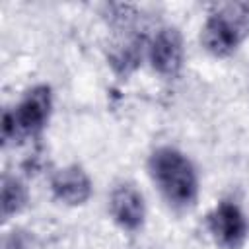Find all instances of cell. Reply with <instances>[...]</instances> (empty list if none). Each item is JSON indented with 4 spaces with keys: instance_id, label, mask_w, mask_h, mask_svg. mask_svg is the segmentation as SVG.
Wrapping results in <instances>:
<instances>
[{
    "instance_id": "cell-1",
    "label": "cell",
    "mask_w": 249,
    "mask_h": 249,
    "mask_svg": "<svg viewBox=\"0 0 249 249\" xmlns=\"http://www.w3.org/2000/svg\"><path fill=\"white\" fill-rule=\"evenodd\" d=\"M148 173L165 202L187 212L198 200V175L193 161L175 146H158L148 158Z\"/></svg>"
},
{
    "instance_id": "cell-2",
    "label": "cell",
    "mask_w": 249,
    "mask_h": 249,
    "mask_svg": "<svg viewBox=\"0 0 249 249\" xmlns=\"http://www.w3.org/2000/svg\"><path fill=\"white\" fill-rule=\"evenodd\" d=\"M249 37V2L220 4L200 29V43L212 56L233 54Z\"/></svg>"
},
{
    "instance_id": "cell-3",
    "label": "cell",
    "mask_w": 249,
    "mask_h": 249,
    "mask_svg": "<svg viewBox=\"0 0 249 249\" xmlns=\"http://www.w3.org/2000/svg\"><path fill=\"white\" fill-rule=\"evenodd\" d=\"M53 113V89L47 84L29 88L14 109H8L2 117V140L4 144L39 136Z\"/></svg>"
},
{
    "instance_id": "cell-4",
    "label": "cell",
    "mask_w": 249,
    "mask_h": 249,
    "mask_svg": "<svg viewBox=\"0 0 249 249\" xmlns=\"http://www.w3.org/2000/svg\"><path fill=\"white\" fill-rule=\"evenodd\" d=\"M148 60L161 78L179 76L185 64V41L175 25H161L148 41Z\"/></svg>"
},
{
    "instance_id": "cell-5",
    "label": "cell",
    "mask_w": 249,
    "mask_h": 249,
    "mask_svg": "<svg viewBox=\"0 0 249 249\" xmlns=\"http://www.w3.org/2000/svg\"><path fill=\"white\" fill-rule=\"evenodd\" d=\"M210 237L220 249H241L247 239V220L231 200H220L206 216Z\"/></svg>"
},
{
    "instance_id": "cell-6",
    "label": "cell",
    "mask_w": 249,
    "mask_h": 249,
    "mask_svg": "<svg viewBox=\"0 0 249 249\" xmlns=\"http://www.w3.org/2000/svg\"><path fill=\"white\" fill-rule=\"evenodd\" d=\"M109 214L124 231H138L146 220V202L132 183H119L109 195Z\"/></svg>"
},
{
    "instance_id": "cell-7",
    "label": "cell",
    "mask_w": 249,
    "mask_h": 249,
    "mask_svg": "<svg viewBox=\"0 0 249 249\" xmlns=\"http://www.w3.org/2000/svg\"><path fill=\"white\" fill-rule=\"evenodd\" d=\"M51 193L66 206H82L91 198L93 183L82 165L70 163L53 173Z\"/></svg>"
},
{
    "instance_id": "cell-8",
    "label": "cell",
    "mask_w": 249,
    "mask_h": 249,
    "mask_svg": "<svg viewBox=\"0 0 249 249\" xmlns=\"http://www.w3.org/2000/svg\"><path fill=\"white\" fill-rule=\"evenodd\" d=\"M144 56H148V41L142 33L136 31L117 33V39L109 45L107 51L109 66L121 78H126L138 70Z\"/></svg>"
},
{
    "instance_id": "cell-9",
    "label": "cell",
    "mask_w": 249,
    "mask_h": 249,
    "mask_svg": "<svg viewBox=\"0 0 249 249\" xmlns=\"http://www.w3.org/2000/svg\"><path fill=\"white\" fill-rule=\"evenodd\" d=\"M29 200V191L25 187V183L10 173L2 175V183H0V214L2 220L8 222L10 218H14L16 214H19Z\"/></svg>"
},
{
    "instance_id": "cell-10",
    "label": "cell",
    "mask_w": 249,
    "mask_h": 249,
    "mask_svg": "<svg viewBox=\"0 0 249 249\" xmlns=\"http://www.w3.org/2000/svg\"><path fill=\"white\" fill-rule=\"evenodd\" d=\"M103 18L107 19L109 27L115 33H128V31H134L140 14H138V8L132 4H107Z\"/></svg>"
},
{
    "instance_id": "cell-11",
    "label": "cell",
    "mask_w": 249,
    "mask_h": 249,
    "mask_svg": "<svg viewBox=\"0 0 249 249\" xmlns=\"http://www.w3.org/2000/svg\"><path fill=\"white\" fill-rule=\"evenodd\" d=\"M2 249H29V241L23 231L14 230L2 237Z\"/></svg>"
}]
</instances>
